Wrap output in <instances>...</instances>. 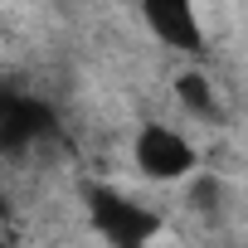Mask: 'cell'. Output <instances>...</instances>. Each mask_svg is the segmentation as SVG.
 <instances>
[{
  "label": "cell",
  "instance_id": "obj_1",
  "mask_svg": "<svg viewBox=\"0 0 248 248\" xmlns=\"http://www.w3.org/2000/svg\"><path fill=\"white\" fill-rule=\"evenodd\" d=\"M83 214L107 248H151L161 233V214L151 204H141L137 195L117 190V185H102V180L83 185Z\"/></svg>",
  "mask_w": 248,
  "mask_h": 248
},
{
  "label": "cell",
  "instance_id": "obj_2",
  "mask_svg": "<svg viewBox=\"0 0 248 248\" xmlns=\"http://www.w3.org/2000/svg\"><path fill=\"white\" fill-rule=\"evenodd\" d=\"M132 166L151 185H180L200 170V146L170 122H141L132 137Z\"/></svg>",
  "mask_w": 248,
  "mask_h": 248
},
{
  "label": "cell",
  "instance_id": "obj_3",
  "mask_svg": "<svg viewBox=\"0 0 248 248\" xmlns=\"http://www.w3.org/2000/svg\"><path fill=\"white\" fill-rule=\"evenodd\" d=\"M141 20L151 30L156 44H166L170 54H185V59H200L204 54V20L195 10V0H141Z\"/></svg>",
  "mask_w": 248,
  "mask_h": 248
},
{
  "label": "cell",
  "instance_id": "obj_4",
  "mask_svg": "<svg viewBox=\"0 0 248 248\" xmlns=\"http://www.w3.org/2000/svg\"><path fill=\"white\" fill-rule=\"evenodd\" d=\"M54 132V107L30 93H0V156L25 151Z\"/></svg>",
  "mask_w": 248,
  "mask_h": 248
},
{
  "label": "cell",
  "instance_id": "obj_5",
  "mask_svg": "<svg viewBox=\"0 0 248 248\" xmlns=\"http://www.w3.org/2000/svg\"><path fill=\"white\" fill-rule=\"evenodd\" d=\"M170 88H175V102L185 107V117H195V122H219L224 117L219 112V93H214L204 68H180Z\"/></svg>",
  "mask_w": 248,
  "mask_h": 248
},
{
  "label": "cell",
  "instance_id": "obj_6",
  "mask_svg": "<svg viewBox=\"0 0 248 248\" xmlns=\"http://www.w3.org/2000/svg\"><path fill=\"white\" fill-rule=\"evenodd\" d=\"M185 195H190V209H200V214H219L224 209V180H214L204 170H195L185 180Z\"/></svg>",
  "mask_w": 248,
  "mask_h": 248
}]
</instances>
